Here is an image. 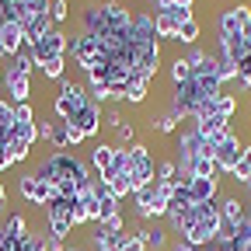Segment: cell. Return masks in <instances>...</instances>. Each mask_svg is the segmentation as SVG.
<instances>
[{
	"label": "cell",
	"instance_id": "1",
	"mask_svg": "<svg viewBox=\"0 0 251 251\" xmlns=\"http://www.w3.org/2000/svg\"><path fill=\"white\" fill-rule=\"evenodd\" d=\"M35 178L46 181V185H52V192H56V185H63V181H77V188H91V181H94L91 171H87V164L80 161L74 150H52L46 161H39Z\"/></svg>",
	"mask_w": 251,
	"mask_h": 251
},
{
	"label": "cell",
	"instance_id": "2",
	"mask_svg": "<svg viewBox=\"0 0 251 251\" xmlns=\"http://www.w3.org/2000/svg\"><path fill=\"white\" fill-rule=\"evenodd\" d=\"M87 101H91V94H87L84 84H77V80H63V84H59V94L52 98V112H56L59 122H70Z\"/></svg>",
	"mask_w": 251,
	"mask_h": 251
},
{
	"label": "cell",
	"instance_id": "3",
	"mask_svg": "<svg viewBox=\"0 0 251 251\" xmlns=\"http://www.w3.org/2000/svg\"><path fill=\"white\" fill-rule=\"evenodd\" d=\"M46 224H49V234L67 241V234L74 230V220H70V199L63 196H52L49 206H46Z\"/></svg>",
	"mask_w": 251,
	"mask_h": 251
},
{
	"label": "cell",
	"instance_id": "4",
	"mask_svg": "<svg viewBox=\"0 0 251 251\" xmlns=\"http://www.w3.org/2000/svg\"><path fill=\"white\" fill-rule=\"evenodd\" d=\"M133 52V74L147 84H153L157 77V67H161V42L157 46H129Z\"/></svg>",
	"mask_w": 251,
	"mask_h": 251
},
{
	"label": "cell",
	"instance_id": "5",
	"mask_svg": "<svg viewBox=\"0 0 251 251\" xmlns=\"http://www.w3.org/2000/svg\"><path fill=\"white\" fill-rule=\"evenodd\" d=\"M67 52L74 56V63H77L84 74L101 59V46H98V39H87L84 31H80V35H74V39H67Z\"/></svg>",
	"mask_w": 251,
	"mask_h": 251
},
{
	"label": "cell",
	"instance_id": "6",
	"mask_svg": "<svg viewBox=\"0 0 251 251\" xmlns=\"http://www.w3.org/2000/svg\"><path fill=\"white\" fill-rule=\"evenodd\" d=\"M241 153H244V140L230 129L224 140H220V147H216V153H213V161H216V171L220 175H230L234 168H237V161H241Z\"/></svg>",
	"mask_w": 251,
	"mask_h": 251
},
{
	"label": "cell",
	"instance_id": "7",
	"mask_svg": "<svg viewBox=\"0 0 251 251\" xmlns=\"http://www.w3.org/2000/svg\"><path fill=\"white\" fill-rule=\"evenodd\" d=\"M28 49H31V56H35V63L42 67L46 59L67 56V35H63L59 28H52L49 35H42V39H35V42H28Z\"/></svg>",
	"mask_w": 251,
	"mask_h": 251
},
{
	"label": "cell",
	"instance_id": "8",
	"mask_svg": "<svg viewBox=\"0 0 251 251\" xmlns=\"http://www.w3.org/2000/svg\"><path fill=\"white\" fill-rule=\"evenodd\" d=\"M18 192H21V199H28L31 206H49V199L56 196L52 192V185H46V181H39L35 178V171H28V175H21V181H18Z\"/></svg>",
	"mask_w": 251,
	"mask_h": 251
},
{
	"label": "cell",
	"instance_id": "9",
	"mask_svg": "<svg viewBox=\"0 0 251 251\" xmlns=\"http://www.w3.org/2000/svg\"><path fill=\"white\" fill-rule=\"evenodd\" d=\"M157 28H153V14L147 11H133V25H129V46H157Z\"/></svg>",
	"mask_w": 251,
	"mask_h": 251
},
{
	"label": "cell",
	"instance_id": "10",
	"mask_svg": "<svg viewBox=\"0 0 251 251\" xmlns=\"http://www.w3.org/2000/svg\"><path fill=\"white\" fill-rule=\"evenodd\" d=\"M129 157H133V185L140 188L143 181L157 178V168H153V153L143 147V143H133L129 147Z\"/></svg>",
	"mask_w": 251,
	"mask_h": 251
},
{
	"label": "cell",
	"instance_id": "11",
	"mask_svg": "<svg viewBox=\"0 0 251 251\" xmlns=\"http://www.w3.org/2000/svg\"><path fill=\"white\" fill-rule=\"evenodd\" d=\"M101 105H94V101H87L74 119H70V126H74V129H80L84 136H98V129H101Z\"/></svg>",
	"mask_w": 251,
	"mask_h": 251
},
{
	"label": "cell",
	"instance_id": "12",
	"mask_svg": "<svg viewBox=\"0 0 251 251\" xmlns=\"http://www.w3.org/2000/svg\"><path fill=\"white\" fill-rule=\"evenodd\" d=\"M25 46H28L25 28L18 21H0V49H4V56H18Z\"/></svg>",
	"mask_w": 251,
	"mask_h": 251
},
{
	"label": "cell",
	"instance_id": "13",
	"mask_svg": "<svg viewBox=\"0 0 251 251\" xmlns=\"http://www.w3.org/2000/svg\"><path fill=\"white\" fill-rule=\"evenodd\" d=\"M80 25H84V35L87 39H105L108 35V21H105V7L101 4H91L80 14Z\"/></svg>",
	"mask_w": 251,
	"mask_h": 251
},
{
	"label": "cell",
	"instance_id": "14",
	"mask_svg": "<svg viewBox=\"0 0 251 251\" xmlns=\"http://www.w3.org/2000/svg\"><path fill=\"white\" fill-rule=\"evenodd\" d=\"M188 196H192V206L196 202H216L220 199V175L216 178H192Z\"/></svg>",
	"mask_w": 251,
	"mask_h": 251
},
{
	"label": "cell",
	"instance_id": "15",
	"mask_svg": "<svg viewBox=\"0 0 251 251\" xmlns=\"http://www.w3.org/2000/svg\"><path fill=\"white\" fill-rule=\"evenodd\" d=\"M4 87L11 94V105H21L28 101V94H31V80L25 74H14V70H4Z\"/></svg>",
	"mask_w": 251,
	"mask_h": 251
},
{
	"label": "cell",
	"instance_id": "16",
	"mask_svg": "<svg viewBox=\"0 0 251 251\" xmlns=\"http://www.w3.org/2000/svg\"><path fill=\"white\" fill-rule=\"evenodd\" d=\"M220 206V220H230V224H241V220L248 216V202L237 199V196H224V199H216Z\"/></svg>",
	"mask_w": 251,
	"mask_h": 251
},
{
	"label": "cell",
	"instance_id": "17",
	"mask_svg": "<svg viewBox=\"0 0 251 251\" xmlns=\"http://www.w3.org/2000/svg\"><path fill=\"white\" fill-rule=\"evenodd\" d=\"M112 143H94V150H91V164H94V171H98V178H108L112 175Z\"/></svg>",
	"mask_w": 251,
	"mask_h": 251
},
{
	"label": "cell",
	"instance_id": "18",
	"mask_svg": "<svg viewBox=\"0 0 251 251\" xmlns=\"http://www.w3.org/2000/svg\"><path fill=\"white\" fill-rule=\"evenodd\" d=\"M168 234L171 230H164V227H140L136 230V237H143V244H147V251H164L168 248Z\"/></svg>",
	"mask_w": 251,
	"mask_h": 251
},
{
	"label": "cell",
	"instance_id": "19",
	"mask_svg": "<svg viewBox=\"0 0 251 251\" xmlns=\"http://www.w3.org/2000/svg\"><path fill=\"white\" fill-rule=\"evenodd\" d=\"M112 175L119 178H133V157H129V147H115L112 150ZM108 175V178H112Z\"/></svg>",
	"mask_w": 251,
	"mask_h": 251
},
{
	"label": "cell",
	"instance_id": "20",
	"mask_svg": "<svg viewBox=\"0 0 251 251\" xmlns=\"http://www.w3.org/2000/svg\"><path fill=\"white\" fill-rule=\"evenodd\" d=\"M213 112L220 115V119H234V112H237V94H230V91H220L216 98H213Z\"/></svg>",
	"mask_w": 251,
	"mask_h": 251
},
{
	"label": "cell",
	"instance_id": "21",
	"mask_svg": "<svg viewBox=\"0 0 251 251\" xmlns=\"http://www.w3.org/2000/svg\"><path fill=\"white\" fill-rule=\"evenodd\" d=\"M0 14H4V21H18V25H25V21H28V7H25V0H4V4H0Z\"/></svg>",
	"mask_w": 251,
	"mask_h": 251
},
{
	"label": "cell",
	"instance_id": "22",
	"mask_svg": "<svg viewBox=\"0 0 251 251\" xmlns=\"http://www.w3.org/2000/svg\"><path fill=\"white\" fill-rule=\"evenodd\" d=\"M230 178H234L237 185H248V181H251V143H244V153H241L237 168L230 171Z\"/></svg>",
	"mask_w": 251,
	"mask_h": 251
},
{
	"label": "cell",
	"instance_id": "23",
	"mask_svg": "<svg viewBox=\"0 0 251 251\" xmlns=\"http://www.w3.org/2000/svg\"><path fill=\"white\" fill-rule=\"evenodd\" d=\"M199 35H202V25H199L196 18H188V21H181V25H178V42L196 46V42H199Z\"/></svg>",
	"mask_w": 251,
	"mask_h": 251
},
{
	"label": "cell",
	"instance_id": "24",
	"mask_svg": "<svg viewBox=\"0 0 251 251\" xmlns=\"http://www.w3.org/2000/svg\"><path fill=\"white\" fill-rule=\"evenodd\" d=\"M7 70H14V74H25V77H31V70H39V63H35V56H31V49L25 46L18 56H14V67H7Z\"/></svg>",
	"mask_w": 251,
	"mask_h": 251
},
{
	"label": "cell",
	"instance_id": "25",
	"mask_svg": "<svg viewBox=\"0 0 251 251\" xmlns=\"http://www.w3.org/2000/svg\"><path fill=\"white\" fill-rule=\"evenodd\" d=\"M147 91H150V84L140 80V77H133L129 84H126V101H129V105H143L147 101Z\"/></svg>",
	"mask_w": 251,
	"mask_h": 251
},
{
	"label": "cell",
	"instance_id": "26",
	"mask_svg": "<svg viewBox=\"0 0 251 251\" xmlns=\"http://www.w3.org/2000/svg\"><path fill=\"white\" fill-rule=\"evenodd\" d=\"M234 21H237V35L251 42V7L248 4H234Z\"/></svg>",
	"mask_w": 251,
	"mask_h": 251
},
{
	"label": "cell",
	"instance_id": "27",
	"mask_svg": "<svg viewBox=\"0 0 251 251\" xmlns=\"http://www.w3.org/2000/svg\"><path fill=\"white\" fill-rule=\"evenodd\" d=\"M216 77L220 84H237V63L227 56H216Z\"/></svg>",
	"mask_w": 251,
	"mask_h": 251
},
{
	"label": "cell",
	"instance_id": "28",
	"mask_svg": "<svg viewBox=\"0 0 251 251\" xmlns=\"http://www.w3.org/2000/svg\"><path fill=\"white\" fill-rule=\"evenodd\" d=\"M185 80H192V67H188V59L185 56H175L171 59V84H185Z\"/></svg>",
	"mask_w": 251,
	"mask_h": 251
},
{
	"label": "cell",
	"instance_id": "29",
	"mask_svg": "<svg viewBox=\"0 0 251 251\" xmlns=\"http://www.w3.org/2000/svg\"><path fill=\"white\" fill-rule=\"evenodd\" d=\"M4 234H14V237H28L31 230H28V220L21 216V213H14V216H4V227H0Z\"/></svg>",
	"mask_w": 251,
	"mask_h": 251
},
{
	"label": "cell",
	"instance_id": "30",
	"mask_svg": "<svg viewBox=\"0 0 251 251\" xmlns=\"http://www.w3.org/2000/svg\"><path fill=\"white\" fill-rule=\"evenodd\" d=\"M192 175H196V178H216L220 171H216V161H213V157L199 153L196 161H192Z\"/></svg>",
	"mask_w": 251,
	"mask_h": 251
},
{
	"label": "cell",
	"instance_id": "31",
	"mask_svg": "<svg viewBox=\"0 0 251 251\" xmlns=\"http://www.w3.org/2000/svg\"><path fill=\"white\" fill-rule=\"evenodd\" d=\"M150 129H157L161 136H171V133L178 129V119H175L171 112H164V115H157V119H150Z\"/></svg>",
	"mask_w": 251,
	"mask_h": 251
},
{
	"label": "cell",
	"instance_id": "32",
	"mask_svg": "<svg viewBox=\"0 0 251 251\" xmlns=\"http://www.w3.org/2000/svg\"><path fill=\"white\" fill-rule=\"evenodd\" d=\"M42 77H49V80H59L63 77V70H67V56H56V59H46L42 63Z\"/></svg>",
	"mask_w": 251,
	"mask_h": 251
},
{
	"label": "cell",
	"instance_id": "33",
	"mask_svg": "<svg viewBox=\"0 0 251 251\" xmlns=\"http://www.w3.org/2000/svg\"><path fill=\"white\" fill-rule=\"evenodd\" d=\"M67 136H70V126L67 122H52V133H49V143L56 147V150H67Z\"/></svg>",
	"mask_w": 251,
	"mask_h": 251
},
{
	"label": "cell",
	"instance_id": "34",
	"mask_svg": "<svg viewBox=\"0 0 251 251\" xmlns=\"http://www.w3.org/2000/svg\"><path fill=\"white\" fill-rule=\"evenodd\" d=\"M14 136L31 147V143L39 140V126H35V122H18V126H14Z\"/></svg>",
	"mask_w": 251,
	"mask_h": 251
},
{
	"label": "cell",
	"instance_id": "35",
	"mask_svg": "<svg viewBox=\"0 0 251 251\" xmlns=\"http://www.w3.org/2000/svg\"><path fill=\"white\" fill-rule=\"evenodd\" d=\"M133 136H136V133H133V122L122 119V122L115 126V143H112V147H133Z\"/></svg>",
	"mask_w": 251,
	"mask_h": 251
},
{
	"label": "cell",
	"instance_id": "36",
	"mask_svg": "<svg viewBox=\"0 0 251 251\" xmlns=\"http://www.w3.org/2000/svg\"><path fill=\"white\" fill-rule=\"evenodd\" d=\"M49 18L52 25H63L70 18V0H49Z\"/></svg>",
	"mask_w": 251,
	"mask_h": 251
},
{
	"label": "cell",
	"instance_id": "37",
	"mask_svg": "<svg viewBox=\"0 0 251 251\" xmlns=\"http://www.w3.org/2000/svg\"><path fill=\"white\" fill-rule=\"evenodd\" d=\"M0 147H4V150L11 153V161H28V143H21L18 136H14V140H4Z\"/></svg>",
	"mask_w": 251,
	"mask_h": 251
},
{
	"label": "cell",
	"instance_id": "38",
	"mask_svg": "<svg viewBox=\"0 0 251 251\" xmlns=\"http://www.w3.org/2000/svg\"><path fill=\"white\" fill-rule=\"evenodd\" d=\"M14 122H18V119H14V105L0 98V129H11Z\"/></svg>",
	"mask_w": 251,
	"mask_h": 251
},
{
	"label": "cell",
	"instance_id": "39",
	"mask_svg": "<svg viewBox=\"0 0 251 251\" xmlns=\"http://www.w3.org/2000/svg\"><path fill=\"white\" fill-rule=\"evenodd\" d=\"M175 171H178L175 161H161L157 164V181H175Z\"/></svg>",
	"mask_w": 251,
	"mask_h": 251
},
{
	"label": "cell",
	"instance_id": "40",
	"mask_svg": "<svg viewBox=\"0 0 251 251\" xmlns=\"http://www.w3.org/2000/svg\"><path fill=\"white\" fill-rule=\"evenodd\" d=\"M28 7V18H39V14H49V0H25Z\"/></svg>",
	"mask_w": 251,
	"mask_h": 251
},
{
	"label": "cell",
	"instance_id": "41",
	"mask_svg": "<svg viewBox=\"0 0 251 251\" xmlns=\"http://www.w3.org/2000/svg\"><path fill=\"white\" fill-rule=\"evenodd\" d=\"M14 119L18 122H35V108H31L28 101H21V105H14Z\"/></svg>",
	"mask_w": 251,
	"mask_h": 251
},
{
	"label": "cell",
	"instance_id": "42",
	"mask_svg": "<svg viewBox=\"0 0 251 251\" xmlns=\"http://www.w3.org/2000/svg\"><path fill=\"white\" fill-rule=\"evenodd\" d=\"M119 251H147V244H143V237H136V234H129V237H126V244H122Z\"/></svg>",
	"mask_w": 251,
	"mask_h": 251
},
{
	"label": "cell",
	"instance_id": "43",
	"mask_svg": "<svg viewBox=\"0 0 251 251\" xmlns=\"http://www.w3.org/2000/svg\"><path fill=\"white\" fill-rule=\"evenodd\" d=\"M101 119H105V122H101V126H108V129H112V133H115V126H119V122H122V112H119V108H108V112H105V115H101Z\"/></svg>",
	"mask_w": 251,
	"mask_h": 251
},
{
	"label": "cell",
	"instance_id": "44",
	"mask_svg": "<svg viewBox=\"0 0 251 251\" xmlns=\"http://www.w3.org/2000/svg\"><path fill=\"white\" fill-rule=\"evenodd\" d=\"M67 126H70V122H67ZM84 140H87V136H84L80 129H74V126H70V136H67V147H80Z\"/></svg>",
	"mask_w": 251,
	"mask_h": 251
},
{
	"label": "cell",
	"instance_id": "45",
	"mask_svg": "<svg viewBox=\"0 0 251 251\" xmlns=\"http://www.w3.org/2000/svg\"><path fill=\"white\" fill-rule=\"evenodd\" d=\"M46 248H49V251H67V244H63L59 237H52V234H49V241H46Z\"/></svg>",
	"mask_w": 251,
	"mask_h": 251
},
{
	"label": "cell",
	"instance_id": "46",
	"mask_svg": "<svg viewBox=\"0 0 251 251\" xmlns=\"http://www.w3.org/2000/svg\"><path fill=\"white\" fill-rule=\"evenodd\" d=\"M171 4V7H196V0H161V7Z\"/></svg>",
	"mask_w": 251,
	"mask_h": 251
},
{
	"label": "cell",
	"instance_id": "47",
	"mask_svg": "<svg viewBox=\"0 0 251 251\" xmlns=\"http://www.w3.org/2000/svg\"><path fill=\"white\" fill-rule=\"evenodd\" d=\"M171 251H202V248H192V244H185V241H175Z\"/></svg>",
	"mask_w": 251,
	"mask_h": 251
},
{
	"label": "cell",
	"instance_id": "48",
	"mask_svg": "<svg viewBox=\"0 0 251 251\" xmlns=\"http://www.w3.org/2000/svg\"><path fill=\"white\" fill-rule=\"evenodd\" d=\"M0 202H7V188H4V181H0Z\"/></svg>",
	"mask_w": 251,
	"mask_h": 251
},
{
	"label": "cell",
	"instance_id": "49",
	"mask_svg": "<svg viewBox=\"0 0 251 251\" xmlns=\"http://www.w3.org/2000/svg\"><path fill=\"white\" fill-rule=\"evenodd\" d=\"M67 251H91V248H84V244H70Z\"/></svg>",
	"mask_w": 251,
	"mask_h": 251
},
{
	"label": "cell",
	"instance_id": "50",
	"mask_svg": "<svg viewBox=\"0 0 251 251\" xmlns=\"http://www.w3.org/2000/svg\"><path fill=\"white\" fill-rule=\"evenodd\" d=\"M4 206H7V202H0V220H4V216H7V209H4Z\"/></svg>",
	"mask_w": 251,
	"mask_h": 251
},
{
	"label": "cell",
	"instance_id": "51",
	"mask_svg": "<svg viewBox=\"0 0 251 251\" xmlns=\"http://www.w3.org/2000/svg\"><path fill=\"white\" fill-rule=\"evenodd\" d=\"M0 84H4V67H0Z\"/></svg>",
	"mask_w": 251,
	"mask_h": 251
},
{
	"label": "cell",
	"instance_id": "52",
	"mask_svg": "<svg viewBox=\"0 0 251 251\" xmlns=\"http://www.w3.org/2000/svg\"><path fill=\"white\" fill-rule=\"evenodd\" d=\"M248 196H251V181H248Z\"/></svg>",
	"mask_w": 251,
	"mask_h": 251
},
{
	"label": "cell",
	"instance_id": "53",
	"mask_svg": "<svg viewBox=\"0 0 251 251\" xmlns=\"http://www.w3.org/2000/svg\"><path fill=\"white\" fill-rule=\"evenodd\" d=\"M248 220H251V209H248Z\"/></svg>",
	"mask_w": 251,
	"mask_h": 251
},
{
	"label": "cell",
	"instance_id": "54",
	"mask_svg": "<svg viewBox=\"0 0 251 251\" xmlns=\"http://www.w3.org/2000/svg\"><path fill=\"white\" fill-rule=\"evenodd\" d=\"M0 56H4V49H0Z\"/></svg>",
	"mask_w": 251,
	"mask_h": 251
}]
</instances>
